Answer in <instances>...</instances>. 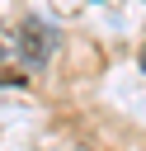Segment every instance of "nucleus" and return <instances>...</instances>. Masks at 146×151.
Instances as JSON below:
<instances>
[{"mask_svg":"<svg viewBox=\"0 0 146 151\" xmlns=\"http://www.w3.org/2000/svg\"><path fill=\"white\" fill-rule=\"evenodd\" d=\"M14 33H19V52H24L28 71H38V66L52 57V42H57V38H52V28H47V24H38V19H28V24H19Z\"/></svg>","mask_w":146,"mask_h":151,"instance_id":"nucleus-1","label":"nucleus"},{"mask_svg":"<svg viewBox=\"0 0 146 151\" xmlns=\"http://www.w3.org/2000/svg\"><path fill=\"white\" fill-rule=\"evenodd\" d=\"M28 76V61L19 52V33L0 24V80H24Z\"/></svg>","mask_w":146,"mask_h":151,"instance_id":"nucleus-2","label":"nucleus"}]
</instances>
